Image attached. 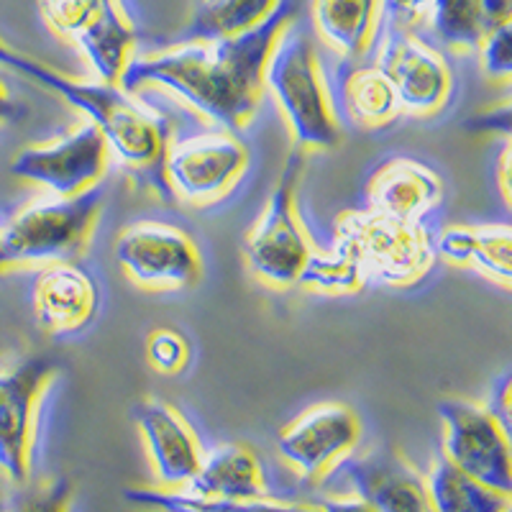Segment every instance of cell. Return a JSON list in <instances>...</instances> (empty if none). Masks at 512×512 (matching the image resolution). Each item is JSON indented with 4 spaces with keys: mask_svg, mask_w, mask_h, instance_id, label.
Listing matches in <instances>:
<instances>
[{
    "mask_svg": "<svg viewBox=\"0 0 512 512\" xmlns=\"http://www.w3.org/2000/svg\"><path fill=\"white\" fill-rule=\"evenodd\" d=\"M295 16L297 0H280L262 24L239 36L187 41L149 57H131L118 85L128 93L157 85L218 128L241 131L262 103L264 67L274 41Z\"/></svg>",
    "mask_w": 512,
    "mask_h": 512,
    "instance_id": "1",
    "label": "cell"
},
{
    "mask_svg": "<svg viewBox=\"0 0 512 512\" xmlns=\"http://www.w3.org/2000/svg\"><path fill=\"white\" fill-rule=\"evenodd\" d=\"M0 70H13L85 113L88 121L103 131L111 157L128 169L131 180L144 190L157 192L164 203H175L172 187L164 177V154L172 139L169 123L139 95L100 80H72L39 59L16 52L3 39H0Z\"/></svg>",
    "mask_w": 512,
    "mask_h": 512,
    "instance_id": "2",
    "label": "cell"
},
{
    "mask_svg": "<svg viewBox=\"0 0 512 512\" xmlns=\"http://www.w3.org/2000/svg\"><path fill=\"white\" fill-rule=\"evenodd\" d=\"M331 246L349 256L364 287H415L438 259L428 223L390 218L367 208L346 210L336 218Z\"/></svg>",
    "mask_w": 512,
    "mask_h": 512,
    "instance_id": "3",
    "label": "cell"
},
{
    "mask_svg": "<svg viewBox=\"0 0 512 512\" xmlns=\"http://www.w3.org/2000/svg\"><path fill=\"white\" fill-rule=\"evenodd\" d=\"M264 88L280 105L295 149L305 154L331 152L341 144L344 131L333 113L313 39L297 21H290L274 41L264 67Z\"/></svg>",
    "mask_w": 512,
    "mask_h": 512,
    "instance_id": "4",
    "label": "cell"
},
{
    "mask_svg": "<svg viewBox=\"0 0 512 512\" xmlns=\"http://www.w3.org/2000/svg\"><path fill=\"white\" fill-rule=\"evenodd\" d=\"M103 203V187L95 185L70 198L49 195L21 210L0 231V249L6 264H52L80 259L88 249Z\"/></svg>",
    "mask_w": 512,
    "mask_h": 512,
    "instance_id": "5",
    "label": "cell"
},
{
    "mask_svg": "<svg viewBox=\"0 0 512 512\" xmlns=\"http://www.w3.org/2000/svg\"><path fill=\"white\" fill-rule=\"evenodd\" d=\"M308 154L292 149L282 175L264 205L262 216L256 218L244 239V256L251 274L264 285L287 290L297 285V277L308 262L310 246L308 233L297 218V185L305 169Z\"/></svg>",
    "mask_w": 512,
    "mask_h": 512,
    "instance_id": "6",
    "label": "cell"
},
{
    "mask_svg": "<svg viewBox=\"0 0 512 512\" xmlns=\"http://www.w3.org/2000/svg\"><path fill=\"white\" fill-rule=\"evenodd\" d=\"M57 372L52 354H26L0 367V474L16 487L31 479L36 415Z\"/></svg>",
    "mask_w": 512,
    "mask_h": 512,
    "instance_id": "7",
    "label": "cell"
},
{
    "mask_svg": "<svg viewBox=\"0 0 512 512\" xmlns=\"http://www.w3.org/2000/svg\"><path fill=\"white\" fill-rule=\"evenodd\" d=\"M249 162V146L236 131L213 128L169 139L164 177L175 198L192 205H213L239 185Z\"/></svg>",
    "mask_w": 512,
    "mask_h": 512,
    "instance_id": "8",
    "label": "cell"
},
{
    "mask_svg": "<svg viewBox=\"0 0 512 512\" xmlns=\"http://www.w3.org/2000/svg\"><path fill=\"white\" fill-rule=\"evenodd\" d=\"M116 259L136 287L149 292H182L203 280V254L190 233L167 221L144 218L123 228Z\"/></svg>",
    "mask_w": 512,
    "mask_h": 512,
    "instance_id": "9",
    "label": "cell"
},
{
    "mask_svg": "<svg viewBox=\"0 0 512 512\" xmlns=\"http://www.w3.org/2000/svg\"><path fill=\"white\" fill-rule=\"evenodd\" d=\"M39 11L54 34L75 41L100 82L118 85L136 44L118 0H39Z\"/></svg>",
    "mask_w": 512,
    "mask_h": 512,
    "instance_id": "10",
    "label": "cell"
},
{
    "mask_svg": "<svg viewBox=\"0 0 512 512\" xmlns=\"http://www.w3.org/2000/svg\"><path fill=\"white\" fill-rule=\"evenodd\" d=\"M443 423V456L477 482L512 495L510 431L484 405L469 400L438 402Z\"/></svg>",
    "mask_w": 512,
    "mask_h": 512,
    "instance_id": "11",
    "label": "cell"
},
{
    "mask_svg": "<svg viewBox=\"0 0 512 512\" xmlns=\"http://www.w3.org/2000/svg\"><path fill=\"white\" fill-rule=\"evenodd\" d=\"M108 159L111 149L103 131L85 118L70 134L21 149L13 157L11 172L21 180L44 187L49 195L70 198L100 185Z\"/></svg>",
    "mask_w": 512,
    "mask_h": 512,
    "instance_id": "12",
    "label": "cell"
},
{
    "mask_svg": "<svg viewBox=\"0 0 512 512\" xmlns=\"http://www.w3.org/2000/svg\"><path fill=\"white\" fill-rule=\"evenodd\" d=\"M379 49L374 67L392 82L402 113L415 118L438 116L454 93V75L446 57L420 39L415 31L379 26Z\"/></svg>",
    "mask_w": 512,
    "mask_h": 512,
    "instance_id": "13",
    "label": "cell"
},
{
    "mask_svg": "<svg viewBox=\"0 0 512 512\" xmlns=\"http://www.w3.org/2000/svg\"><path fill=\"white\" fill-rule=\"evenodd\" d=\"M359 441L361 420L356 410L333 400L297 415L277 438V451L300 477L320 479L354 454Z\"/></svg>",
    "mask_w": 512,
    "mask_h": 512,
    "instance_id": "14",
    "label": "cell"
},
{
    "mask_svg": "<svg viewBox=\"0 0 512 512\" xmlns=\"http://www.w3.org/2000/svg\"><path fill=\"white\" fill-rule=\"evenodd\" d=\"M326 477L344 482L349 495L367 502L374 512H436L425 479L395 448L349 454Z\"/></svg>",
    "mask_w": 512,
    "mask_h": 512,
    "instance_id": "15",
    "label": "cell"
},
{
    "mask_svg": "<svg viewBox=\"0 0 512 512\" xmlns=\"http://www.w3.org/2000/svg\"><path fill=\"white\" fill-rule=\"evenodd\" d=\"M36 323L57 338L77 336L95 323L103 305V290L80 259L41 264L31 285Z\"/></svg>",
    "mask_w": 512,
    "mask_h": 512,
    "instance_id": "16",
    "label": "cell"
},
{
    "mask_svg": "<svg viewBox=\"0 0 512 512\" xmlns=\"http://www.w3.org/2000/svg\"><path fill=\"white\" fill-rule=\"evenodd\" d=\"M144 446L164 489H185L203 461V446L169 402L149 397L134 410Z\"/></svg>",
    "mask_w": 512,
    "mask_h": 512,
    "instance_id": "17",
    "label": "cell"
},
{
    "mask_svg": "<svg viewBox=\"0 0 512 512\" xmlns=\"http://www.w3.org/2000/svg\"><path fill=\"white\" fill-rule=\"evenodd\" d=\"M446 187L438 172L410 157H395L372 172L364 208L390 218L425 221L443 203Z\"/></svg>",
    "mask_w": 512,
    "mask_h": 512,
    "instance_id": "18",
    "label": "cell"
},
{
    "mask_svg": "<svg viewBox=\"0 0 512 512\" xmlns=\"http://www.w3.org/2000/svg\"><path fill=\"white\" fill-rule=\"evenodd\" d=\"M182 492L208 500H269L267 474L259 456L244 443H221L203 454L200 469Z\"/></svg>",
    "mask_w": 512,
    "mask_h": 512,
    "instance_id": "19",
    "label": "cell"
},
{
    "mask_svg": "<svg viewBox=\"0 0 512 512\" xmlns=\"http://www.w3.org/2000/svg\"><path fill=\"white\" fill-rule=\"evenodd\" d=\"M436 256L459 267L479 269L502 290H510L512 228L507 223L446 228L436 239Z\"/></svg>",
    "mask_w": 512,
    "mask_h": 512,
    "instance_id": "20",
    "label": "cell"
},
{
    "mask_svg": "<svg viewBox=\"0 0 512 512\" xmlns=\"http://www.w3.org/2000/svg\"><path fill=\"white\" fill-rule=\"evenodd\" d=\"M310 24L338 57H364L377 39L379 0H310Z\"/></svg>",
    "mask_w": 512,
    "mask_h": 512,
    "instance_id": "21",
    "label": "cell"
},
{
    "mask_svg": "<svg viewBox=\"0 0 512 512\" xmlns=\"http://www.w3.org/2000/svg\"><path fill=\"white\" fill-rule=\"evenodd\" d=\"M344 105L351 123L367 131L387 128L402 116L400 100H397L392 82L374 64L369 67H351L344 82Z\"/></svg>",
    "mask_w": 512,
    "mask_h": 512,
    "instance_id": "22",
    "label": "cell"
},
{
    "mask_svg": "<svg viewBox=\"0 0 512 512\" xmlns=\"http://www.w3.org/2000/svg\"><path fill=\"white\" fill-rule=\"evenodd\" d=\"M425 484L436 512H510V495L472 479L446 456L433 464Z\"/></svg>",
    "mask_w": 512,
    "mask_h": 512,
    "instance_id": "23",
    "label": "cell"
},
{
    "mask_svg": "<svg viewBox=\"0 0 512 512\" xmlns=\"http://www.w3.org/2000/svg\"><path fill=\"white\" fill-rule=\"evenodd\" d=\"M277 3L280 0H203L192 13L190 24L175 39V44L228 39V36L244 34L262 24Z\"/></svg>",
    "mask_w": 512,
    "mask_h": 512,
    "instance_id": "24",
    "label": "cell"
},
{
    "mask_svg": "<svg viewBox=\"0 0 512 512\" xmlns=\"http://www.w3.org/2000/svg\"><path fill=\"white\" fill-rule=\"evenodd\" d=\"M126 500L134 505L157 507L164 512H323L318 505H292L277 500H208L187 495L182 489H128Z\"/></svg>",
    "mask_w": 512,
    "mask_h": 512,
    "instance_id": "25",
    "label": "cell"
},
{
    "mask_svg": "<svg viewBox=\"0 0 512 512\" xmlns=\"http://www.w3.org/2000/svg\"><path fill=\"white\" fill-rule=\"evenodd\" d=\"M428 26L443 47L472 52L487 34L482 0H433Z\"/></svg>",
    "mask_w": 512,
    "mask_h": 512,
    "instance_id": "26",
    "label": "cell"
},
{
    "mask_svg": "<svg viewBox=\"0 0 512 512\" xmlns=\"http://www.w3.org/2000/svg\"><path fill=\"white\" fill-rule=\"evenodd\" d=\"M303 290L320 292V295H354L364 290L359 269L351 264L349 256L331 246L328 251H310L303 272L297 277Z\"/></svg>",
    "mask_w": 512,
    "mask_h": 512,
    "instance_id": "27",
    "label": "cell"
},
{
    "mask_svg": "<svg viewBox=\"0 0 512 512\" xmlns=\"http://www.w3.org/2000/svg\"><path fill=\"white\" fill-rule=\"evenodd\" d=\"M146 361L154 372L164 377H175L182 374L190 364V344L175 328H154L146 336Z\"/></svg>",
    "mask_w": 512,
    "mask_h": 512,
    "instance_id": "28",
    "label": "cell"
},
{
    "mask_svg": "<svg viewBox=\"0 0 512 512\" xmlns=\"http://www.w3.org/2000/svg\"><path fill=\"white\" fill-rule=\"evenodd\" d=\"M482 70L492 80H510L512 75V21L487 31L479 44Z\"/></svg>",
    "mask_w": 512,
    "mask_h": 512,
    "instance_id": "29",
    "label": "cell"
},
{
    "mask_svg": "<svg viewBox=\"0 0 512 512\" xmlns=\"http://www.w3.org/2000/svg\"><path fill=\"white\" fill-rule=\"evenodd\" d=\"M433 0H379V26L415 31L428 26Z\"/></svg>",
    "mask_w": 512,
    "mask_h": 512,
    "instance_id": "30",
    "label": "cell"
},
{
    "mask_svg": "<svg viewBox=\"0 0 512 512\" xmlns=\"http://www.w3.org/2000/svg\"><path fill=\"white\" fill-rule=\"evenodd\" d=\"M70 510V482L54 479V482L24 492L11 505L8 512H67Z\"/></svg>",
    "mask_w": 512,
    "mask_h": 512,
    "instance_id": "31",
    "label": "cell"
},
{
    "mask_svg": "<svg viewBox=\"0 0 512 512\" xmlns=\"http://www.w3.org/2000/svg\"><path fill=\"white\" fill-rule=\"evenodd\" d=\"M484 408L495 415V418L505 425L507 431H510V377L500 379V384H497L495 390H492L489 402L484 405Z\"/></svg>",
    "mask_w": 512,
    "mask_h": 512,
    "instance_id": "32",
    "label": "cell"
},
{
    "mask_svg": "<svg viewBox=\"0 0 512 512\" xmlns=\"http://www.w3.org/2000/svg\"><path fill=\"white\" fill-rule=\"evenodd\" d=\"M484 26L492 31L495 26L510 24L512 21V0H482Z\"/></svg>",
    "mask_w": 512,
    "mask_h": 512,
    "instance_id": "33",
    "label": "cell"
},
{
    "mask_svg": "<svg viewBox=\"0 0 512 512\" xmlns=\"http://www.w3.org/2000/svg\"><path fill=\"white\" fill-rule=\"evenodd\" d=\"M26 116V108L8 93L3 75H0V123H16Z\"/></svg>",
    "mask_w": 512,
    "mask_h": 512,
    "instance_id": "34",
    "label": "cell"
},
{
    "mask_svg": "<svg viewBox=\"0 0 512 512\" xmlns=\"http://www.w3.org/2000/svg\"><path fill=\"white\" fill-rule=\"evenodd\" d=\"M318 507L323 512H374L367 502L359 500V497H354V495L328 497V500H320Z\"/></svg>",
    "mask_w": 512,
    "mask_h": 512,
    "instance_id": "35",
    "label": "cell"
},
{
    "mask_svg": "<svg viewBox=\"0 0 512 512\" xmlns=\"http://www.w3.org/2000/svg\"><path fill=\"white\" fill-rule=\"evenodd\" d=\"M507 162H510V146H505L500 154V185H502V195H505V200H510L507 195H510V190H507Z\"/></svg>",
    "mask_w": 512,
    "mask_h": 512,
    "instance_id": "36",
    "label": "cell"
},
{
    "mask_svg": "<svg viewBox=\"0 0 512 512\" xmlns=\"http://www.w3.org/2000/svg\"><path fill=\"white\" fill-rule=\"evenodd\" d=\"M8 264H6V256H3V249H0V272H3V269H6Z\"/></svg>",
    "mask_w": 512,
    "mask_h": 512,
    "instance_id": "37",
    "label": "cell"
}]
</instances>
